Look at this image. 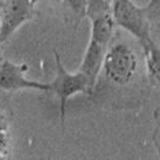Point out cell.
I'll list each match as a JSON object with an SVG mask.
<instances>
[{
  "mask_svg": "<svg viewBox=\"0 0 160 160\" xmlns=\"http://www.w3.org/2000/svg\"><path fill=\"white\" fill-rule=\"evenodd\" d=\"M27 70L26 64L18 65L8 59H2L0 63V89L4 91H15L21 89H36L41 91H51L49 84H42L38 81L28 80L25 78Z\"/></svg>",
  "mask_w": 160,
  "mask_h": 160,
  "instance_id": "5b68a950",
  "label": "cell"
},
{
  "mask_svg": "<svg viewBox=\"0 0 160 160\" xmlns=\"http://www.w3.org/2000/svg\"><path fill=\"white\" fill-rule=\"evenodd\" d=\"M54 58H56V64H57V75H56V79L49 85H51V91H53L59 99L60 123L62 126H64L68 100L78 92L91 94V89L89 86L86 78L82 74H80L79 72H77L75 74H72L65 70V68L62 64L59 54L56 51H54Z\"/></svg>",
  "mask_w": 160,
  "mask_h": 160,
  "instance_id": "7a4b0ae2",
  "label": "cell"
},
{
  "mask_svg": "<svg viewBox=\"0 0 160 160\" xmlns=\"http://www.w3.org/2000/svg\"><path fill=\"white\" fill-rule=\"evenodd\" d=\"M35 0L1 1L0 9V42L4 43L22 23L35 15Z\"/></svg>",
  "mask_w": 160,
  "mask_h": 160,
  "instance_id": "277c9868",
  "label": "cell"
},
{
  "mask_svg": "<svg viewBox=\"0 0 160 160\" xmlns=\"http://www.w3.org/2000/svg\"><path fill=\"white\" fill-rule=\"evenodd\" d=\"M138 60L133 49L126 43H115L107 47L102 69L106 77L118 85H126L134 77Z\"/></svg>",
  "mask_w": 160,
  "mask_h": 160,
  "instance_id": "6da1fadb",
  "label": "cell"
},
{
  "mask_svg": "<svg viewBox=\"0 0 160 160\" xmlns=\"http://www.w3.org/2000/svg\"><path fill=\"white\" fill-rule=\"evenodd\" d=\"M112 12V1L108 0H91L86 2V14L85 16L91 20L105 14Z\"/></svg>",
  "mask_w": 160,
  "mask_h": 160,
  "instance_id": "9c48e42d",
  "label": "cell"
},
{
  "mask_svg": "<svg viewBox=\"0 0 160 160\" xmlns=\"http://www.w3.org/2000/svg\"><path fill=\"white\" fill-rule=\"evenodd\" d=\"M0 44H1V42H0ZM2 62V58H1V53H0V63Z\"/></svg>",
  "mask_w": 160,
  "mask_h": 160,
  "instance_id": "7c38bea8",
  "label": "cell"
},
{
  "mask_svg": "<svg viewBox=\"0 0 160 160\" xmlns=\"http://www.w3.org/2000/svg\"><path fill=\"white\" fill-rule=\"evenodd\" d=\"M106 51H107V47L101 46L95 41L90 40L88 48L85 51L82 62H81V65L78 70L80 74H82L86 78L91 91L95 88L98 77L102 69Z\"/></svg>",
  "mask_w": 160,
  "mask_h": 160,
  "instance_id": "8992f818",
  "label": "cell"
},
{
  "mask_svg": "<svg viewBox=\"0 0 160 160\" xmlns=\"http://www.w3.org/2000/svg\"><path fill=\"white\" fill-rule=\"evenodd\" d=\"M9 134L8 132H0V160H9Z\"/></svg>",
  "mask_w": 160,
  "mask_h": 160,
  "instance_id": "8fae6325",
  "label": "cell"
},
{
  "mask_svg": "<svg viewBox=\"0 0 160 160\" xmlns=\"http://www.w3.org/2000/svg\"><path fill=\"white\" fill-rule=\"evenodd\" d=\"M112 16L116 26L127 30L139 42L150 38L145 8H139L129 0H115L112 1Z\"/></svg>",
  "mask_w": 160,
  "mask_h": 160,
  "instance_id": "3957f363",
  "label": "cell"
},
{
  "mask_svg": "<svg viewBox=\"0 0 160 160\" xmlns=\"http://www.w3.org/2000/svg\"><path fill=\"white\" fill-rule=\"evenodd\" d=\"M91 38L101 46L107 47L112 38L116 23L113 20L112 12L105 14L98 18L91 19Z\"/></svg>",
  "mask_w": 160,
  "mask_h": 160,
  "instance_id": "52a82bcc",
  "label": "cell"
},
{
  "mask_svg": "<svg viewBox=\"0 0 160 160\" xmlns=\"http://www.w3.org/2000/svg\"><path fill=\"white\" fill-rule=\"evenodd\" d=\"M10 113L11 112H10L8 101L0 96V132H8Z\"/></svg>",
  "mask_w": 160,
  "mask_h": 160,
  "instance_id": "30bf717a",
  "label": "cell"
},
{
  "mask_svg": "<svg viewBox=\"0 0 160 160\" xmlns=\"http://www.w3.org/2000/svg\"><path fill=\"white\" fill-rule=\"evenodd\" d=\"M0 9H1V1H0Z\"/></svg>",
  "mask_w": 160,
  "mask_h": 160,
  "instance_id": "4fadbf2b",
  "label": "cell"
},
{
  "mask_svg": "<svg viewBox=\"0 0 160 160\" xmlns=\"http://www.w3.org/2000/svg\"><path fill=\"white\" fill-rule=\"evenodd\" d=\"M140 44L144 52L148 74L150 79L160 85V47L152 40V37L142 41Z\"/></svg>",
  "mask_w": 160,
  "mask_h": 160,
  "instance_id": "ba28073f",
  "label": "cell"
},
{
  "mask_svg": "<svg viewBox=\"0 0 160 160\" xmlns=\"http://www.w3.org/2000/svg\"><path fill=\"white\" fill-rule=\"evenodd\" d=\"M159 38H160V32H159Z\"/></svg>",
  "mask_w": 160,
  "mask_h": 160,
  "instance_id": "5bb4252c",
  "label": "cell"
}]
</instances>
